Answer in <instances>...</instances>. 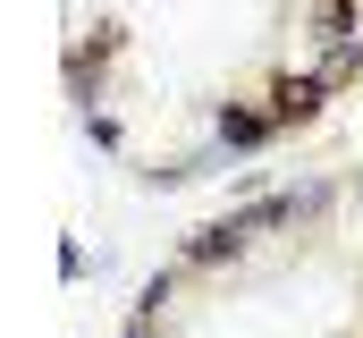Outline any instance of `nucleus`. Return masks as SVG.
<instances>
[{
    "label": "nucleus",
    "mask_w": 363,
    "mask_h": 338,
    "mask_svg": "<svg viewBox=\"0 0 363 338\" xmlns=\"http://www.w3.org/2000/svg\"><path fill=\"white\" fill-rule=\"evenodd\" d=\"M313 110H321V77H279L262 119H271V127H296V119H313Z\"/></svg>",
    "instance_id": "f257e3e1"
},
{
    "label": "nucleus",
    "mask_w": 363,
    "mask_h": 338,
    "mask_svg": "<svg viewBox=\"0 0 363 338\" xmlns=\"http://www.w3.org/2000/svg\"><path fill=\"white\" fill-rule=\"evenodd\" d=\"M355 77H363V51H355V43H338V60L321 68V93H338V84H355Z\"/></svg>",
    "instance_id": "f03ea898"
},
{
    "label": "nucleus",
    "mask_w": 363,
    "mask_h": 338,
    "mask_svg": "<svg viewBox=\"0 0 363 338\" xmlns=\"http://www.w3.org/2000/svg\"><path fill=\"white\" fill-rule=\"evenodd\" d=\"M321 26H330L338 43H355V0H321Z\"/></svg>",
    "instance_id": "7ed1b4c3"
}]
</instances>
